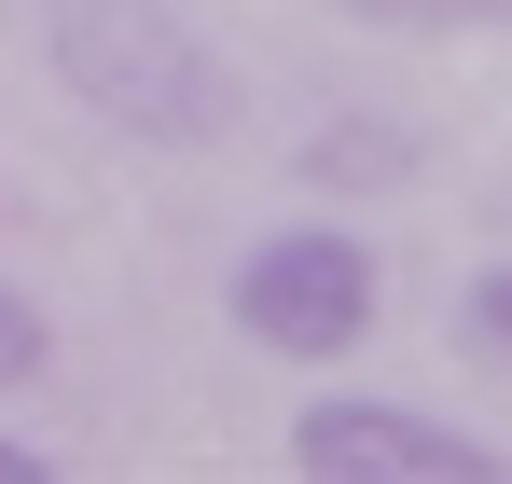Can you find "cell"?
Listing matches in <instances>:
<instances>
[{
    "label": "cell",
    "mask_w": 512,
    "mask_h": 484,
    "mask_svg": "<svg viewBox=\"0 0 512 484\" xmlns=\"http://www.w3.org/2000/svg\"><path fill=\"white\" fill-rule=\"evenodd\" d=\"M42 70L139 153H208L236 139V56L180 0H42Z\"/></svg>",
    "instance_id": "cell-1"
},
{
    "label": "cell",
    "mask_w": 512,
    "mask_h": 484,
    "mask_svg": "<svg viewBox=\"0 0 512 484\" xmlns=\"http://www.w3.org/2000/svg\"><path fill=\"white\" fill-rule=\"evenodd\" d=\"M374 305H388V263L346 236V222H277L222 277V319L263 360H346V346H374Z\"/></svg>",
    "instance_id": "cell-2"
},
{
    "label": "cell",
    "mask_w": 512,
    "mask_h": 484,
    "mask_svg": "<svg viewBox=\"0 0 512 484\" xmlns=\"http://www.w3.org/2000/svg\"><path fill=\"white\" fill-rule=\"evenodd\" d=\"M291 471L305 484H499L512 457L457 415H416V402H305L291 415Z\"/></svg>",
    "instance_id": "cell-3"
},
{
    "label": "cell",
    "mask_w": 512,
    "mask_h": 484,
    "mask_svg": "<svg viewBox=\"0 0 512 484\" xmlns=\"http://www.w3.org/2000/svg\"><path fill=\"white\" fill-rule=\"evenodd\" d=\"M305 166H319V180H402V166H416V139H388L374 111H346L333 139H305Z\"/></svg>",
    "instance_id": "cell-4"
},
{
    "label": "cell",
    "mask_w": 512,
    "mask_h": 484,
    "mask_svg": "<svg viewBox=\"0 0 512 484\" xmlns=\"http://www.w3.org/2000/svg\"><path fill=\"white\" fill-rule=\"evenodd\" d=\"M42 360H56V319L0 277V402H14V388H42Z\"/></svg>",
    "instance_id": "cell-5"
},
{
    "label": "cell",
    "mask_w": 512,
    "mask_h": 484,
    "mask_svg": "<svg viewBox=\"0 0 512 484\" xmlns=\"http://www.w3.org/2000/svg\"><path fill=\"white\" fill-rule=\"evenodd\" d=\"M360 28H512V0H346Z\"/></svg>",
    "instance_id": "cell-6"
},
{
    "label": "cell",
    "mask_w": 512,
    "mask_h": 484,
    "mask_svg": "<svg viewBox=\"0 0 512 484\" xmlns=\"http://www.w3.org/2000/svg\"><path fill=\"white\" fill-rule=\"evenodd\" d=\"M457 319H471V346H485V360H512V263H485V277H471V305H457Z\"/></svg>",
    "instance_id": "cell-7"
},
{
    "label": "cell",
    "mask_w": 512,
    "mask_h": 484,
    "mask_svg": "<svg viewBox=\"0 0 512 484\" xmlns=\"http://www.w3.org/2000/svg\"><path fill=\"white\" fill-rule=\"evenodd\" d=\"M42 471H56V457H28V443L0 429V484H42Z\"/></svg>",
    "instance_id": "cell-8"
}]
</instances>
